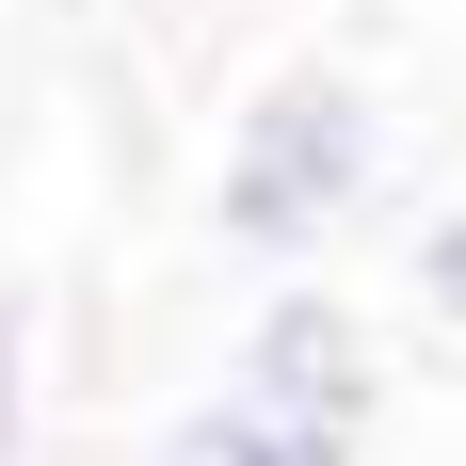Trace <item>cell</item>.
I'll use <instances>...</instances> for the list:
<instances>
[{
    "label": "cell",
    "mask_w": 466,
    "mask_h": 466,
    "mask_svg": "<svg viewBox=\"0 0 466 466\" xmlns=\"http://www.w3.org/2000/svg\"><path fill=\"white\" fill-rule=\"evenodd\" d=\"M386 209V96L354 65H274L209 145V241L258 274H322Z\"/></svg>",
    "instance_id": "obj_1"
},
{
    "label": "cell",
    "mask_w": 466,
    "mask_h": 466,
    "mask_svg": "<svg viewBox=\"0 0 466 466\" xmlns=\"http://www.w3.org/2000/svg\"><path fill=\"white\" fill-rule=\"evenodd\" d=\"M209 386H241L258 419H289L306 451H338V466H370V419H386V354H370V322L338 306L322 274H258V306L226 322V370Z\"/></svg>",
    "instance_id": "obj_2"
},
{
    "label": "cell",
    "mask_w": 466,
    "mask_h": 466,
    "mask_svg": "<svg viewBox=\"0 0 466 466\" xmlns=\"http://www.w3.org/2000/svg\"><path fill=\"white\" fill-rule=\"evenodd\" d=\"M145 466H338V451H306L289 419H258L241 386H193L177 419H161V451H145Z\"/></svg>",
    "instance_id": "obj_3"
},
{
    "label": "cell",
    "mask_w": 466,
    "mask_h": 466,
    "mask_svg": "<svg viewBox=\"0 0 466 466\" xmlns=\"http://www.w3.org/2000/svg\"><path fill=\"white\" fill-rule=\"evenodd\" d=\"M419 306L466 338V193H434V209H419Z\"/></svg>",
    "instance_id": "obj_4"
},
{
    "label": "cell",
    "mask_w": 466,
    "mask_h": 466,
    "mask_svg": "<svg viewBox=\"0 0 466 466\" xmlns=\"http://www.w3.org/2000/svg\"><path fill=\"white\" fill-rule=\"evenodd\" d=\"M33 451V306L0 289V466Z\"/></svg>",
    "instance_id": "obj_5"
}]
</instances>
